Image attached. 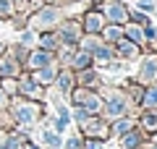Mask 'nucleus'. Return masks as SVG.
Wrapping results in <instances>:
<instances>
[{
    "label": "nucleus",
    "instance_id": "nucleus-15",
    "mask_svg": "<svg viewBox=\"0 0 157 149\" xmlns=\"http://www.w3.org/2000/svg\"><path fill=\"white\" fill-rule=\"evenodd\" d=\"M141 3H147V6H152V0H141Z\"/></svg>",
    "mask_w": 157,
    "mask_h": 149
},
{
    "label": "nucleus",
    "instance_id": "nucleus-12",
    "mask_svg": "<svg viewBox=\"0 0 157 149\" xmlns=\"http://www.w3.org/2000/svg\"><path fill=\"white\" fill-rule=\"evenodd\" d=\"M68 84H71V81H68V76H63L60 78V89H68Z\"/></svg>",
    "mask_w": 157,
    "mask_h": 149
},
{
    "label": "nucleus",
    "instance_id": "nucleus-14",
    "mask_svg": "<svg viewBox=\"0 0 157 149\" xmlns=\"http://www.w3.org/2000/svg\"><path fill=\"white\" fill-rule=\"evenodd\" d=\"M3 102H6V99H3V92H0V105H3Z\"/></svg>",
    "mask_w": 157,
    "mask_h": 149
},
{
    "label": "nucleus",
    "instance_id": "nucleus-6",
    "mask_svg": "<svg viewBox=\"0 0 157 149\" xmlns=\"http://www.w3.org/2000/svg\"><path fill=\"white\" fill-rule=\"evenodd\" d=\"M50 78H52V71H50V68H45V71L37 73V81H50Z\"/></svg>",
    "mask_w": 157,
    "mask_h": 149
},
{
    "label": "nucleus",
    "instance_id": "nucleus-11",
    "mask_svg": "<svg viewBox=\"0 0 157 149\" xmlns=\"http://www.w3.org/2000/svg\"><path fill=\"white\" fill-rule=\"evenodd\" d=\"M128 34H131V39H141V32H139L136 26H131V29H128Z\"/></svg>",
    "mask_w": 157,
    "mask_h": 149
},
{
    "label": "nucleus",
    "instance_id": "nucleus-2",
    "mask_svg": "<svg viewBox=\"0 0 157 149\" xmlns=\"http://www.w3.org/2000/svg\"><path fill=\"white\" fill-rule=\"evenodd\" d=\"M107 16H110L113 21H123V18H126V13H123V8H118V6H110Z\"/></svg>",
    "mask_w": 157,
    "mask_h": 149
},
{
    "label": "nucleus",
    "instance_id": "nucleus-1",
    "mask_svg": "<svg viewBox=\"0 0 157 149\" xmlns=\"http://www.w3.org/2000/svg\"><path fill=\"white\" fill-rule=\"evenodd\" d=\"M123 110H126V99H113L107 105V115H121Z\"/></svg>",
    "mask_w": 157,
    "mask_h": 149
},
{
    "label": "nucleus",
    "instance_id": "nucleus-8",
    "mask_svg": "<svg viewBox=\"0 0 157 149\" xmlns=\"http://www.w3.org/2000/svg\"><path fill=\"white\" fill-rule=\"evenodd\" d=\"M147 105H149V107H152V105H157V89H152V92L147 94Z\"/></svg>",
    "mask_w": 157,
    "mask_h": 149
},
{
    "label": "nucleus",
    "instance_id": "nucleus-4",
    "mask_svg": "<svg viewBox=\"0 0 157 149\" xmlns=\"http://www.w3.org/2000/svg\"><path fill=\"white\" fill-rule=\"evenodd\" d=\"M155 71H157V63L149 60V63L144 66V71H141V73H144V78H152V76H155Z\"/></svg>",
    "mask_w": 157,
    "mask_h": 149
},
{
    "label": "nucleus",
    "instance_id": "nucleus-3",
    "mask_svg": "<svg viewBox=\"0 0 157 149\" xmlns=\"http://www.w3.org/2000/svg\"><path fill=\"white\" fill-rule=\"evenodd\" d=\"M18 118H21V120H32L34 118V107H29V105H24V107H18Z\"/></svg>",
    "mask_w": 157,
    "mask_h": 149
},
{
    "label": "nucleus",
    "instance_id": "nucleus-10",
    "mask_svg": "<svg viewBox=\"0 0 157 149\" xmlns=\"http://www.w3.org/2000/svg\"><path fill=\"white\" fill-rule=\"evenodd\" d=\"M136 141H139V136H136V133H131V136L126 139V147H136Z\"/></svg>",
    "mask_w": 157,
    "mask_h": 149
},
{
    "label": "nucleus",
    "instance_id": "nucleus-5",
    "mask_svg": "<svg viewBox=\"0 0 157 149\" xmlns=\"http://www.w3.org/2000/svg\"><path fill=\"white\" fill-rule=\"evenodd\" d=\"M32 63H34V66H45V63H47V55H45V52H37V55L32 58Z\"/></svg>",
    "mask_w": 157,
    "mask_h": 149
},
{
    "label": "nucleus",
    "instance_id": "nucleus-13",
    "mask_svg": "<svg viewBox=\"0 0 157 149\" xmlns=\"http://www.w3.org/2000/svg\"><path fill=\"white\" fill-rule=\"evenodd\" d=\"M0 11H8V0H0Z\"/></svg>",
    "mask_w": 157,
    "mask_h": 149
},
{
    "label": "nucleus",
    "instance_id": "nucleus-9",
    "mask_svg": "<svg viewBox=\"0 0 157 149\" xmlns=\"http://www.w3.org/2000/svg\"><path fill=\"white\" fill-rule=\"evenodd\" d=\"M121 52H126V55H134V44H121Z\"/></svg>",
    "mask_w": 157,
    "mask_h": 149
},
{
    "label": "nucleus",
    "instance_id": "nucleus-7",
    "mask_svg": "<svg viewBox=\"0 0 157 149\" xmlns=\"http://www.w3.org/2000/svg\"><path fill=\"white\" fill-rule=\"evenodd\" d=\"M45 141L50 144V147H58V144H60V139H58L55 133H45Z\"/></svg>",
    "mask_w": 157,
    "mask_h": 149
}]
</instances>
